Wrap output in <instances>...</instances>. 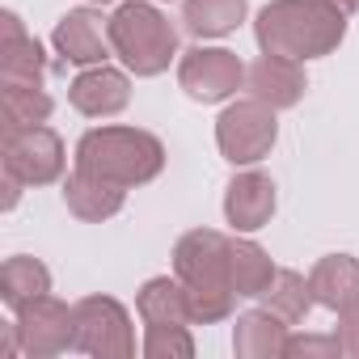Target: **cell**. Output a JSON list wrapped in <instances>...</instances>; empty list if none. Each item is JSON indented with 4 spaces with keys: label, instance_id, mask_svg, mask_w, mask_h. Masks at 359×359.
Listing matches in <instances>:
<instances>
[{
    "label": "cell",
    "instance_id": "cell-12",
    "mask_svg": "<svg viewBox=\"0 0 359 359\" xmlns=\"http://www.w3.org/2000/svg\"><path fill=\"white\" fill-rule=\"evenodd\" d=\"M106 43H110V22L93 9H68L55 26V51L68 64H106Z\"/></svg>",
    "mask_w": 359,
    "mask_h": 359
},
{
    "label": "cell",
    "instance_id": "cell-25",
    "mask_svg": "<svg viewBox=\"0 0 359 359\" xmlns=\"http://www.w3.org/2000/svg\"><path fill=\"white\" fill-rule=\"evenodd\" d=\"M287 355L292 359H338L346 351L338 334H300V338H287Z\"/></svg>",
    "mask_w": 359,
    "mask_h": 359
},
{
    "label": "cell",
    "instance_id": "cell-18",
    "mask_svg": "<svg viewBox=\"0 0 359 359\" xmlns=\"http://www.w3.org/2000/svg\"><path fill=\"white\" fill-rule=\"evenodd\" d=\"M135 309L144 317V325H195L191 321V304H187V287L182 279H169V275H156L140 287L135 296Z\"/></svg>",
    "mask_w": 359,
    "mask_h": 359
},
{
    "label": "cell",
    "instance_id": "cell-16",
    "mask_svg": "<svg viewBox=\"0 0 359 359\" xmlns=\"http://www.w3.org/2000/svg\"><path fill=\"white\" fill-rule=\"evenodd\" d=\"M287 338H292L287 321L279 313H271L266 304L241 313L233 325V351L241 359H279V355H287Z\"/></svg>",
    "mask_w": 359,
    "mask_h": 359
},
{
    "label": "cell",
    "instance_id": "cell-28",
    "mask_svg": "<svg viewBox=\"0 0 359 359\" xmlns=\"http://www.w3.org/2000/svg\"><path fill=\"white\" fill-rule=\"evenodd\" d=\"M325 5H330V9H338V13H346V18H351V13H355V9H359V0H325Z\"/></svg>",
    "mask_w": 359,
    "mask_h": 359
},
{
    "label": "cell",
    "instance_id": "cell-15",
    "mask_svg": "<svg viewBox=\"0 0 359 359\" xmlns=\"http://www.w3.org/2000/svg\"><path fill=\"white\" fill-rule=\"evenodd\" d=\"M309 287H313V300L338 317L359 309V258H351V254L321 258L309 275Z\"/></svg>",
    "mask_w": 359,
    "mask_h": 359
},
{
    "label": "cell",
    "instance_id": "cell-21",
    "mask_svg": "<svg viewBox=\"0 0 359 359\" xmlns=\"http://www.w3.org/2000/svg\"><path fill=\"white\" fill-rule=\"evenodd\" d=\"M275 271L279 266L266 258L262 245L233 237V245H229V275H233V292L237 296H262L266 283L275 279Z\"/></svg>",
    "mask_w": 359,
    "mask_h": 359
},
{
    "label": "cell",
    "instance_id": "cell-29",
    "mask_svg": "<svg viewBox=\"0 0 359 359\" xmlns=\"http://www.w3.org/2000/svg\"><path fill=\"white\" fill-rule=\"evenodd\" d=\"M93 5H110V0H93Z\"/></svg>",
    "mask_w": 359,
    "mask_h": 359
},
{
    "label": "cell",
    "instance_id": "cell-6",
    "mask_svg": "<svg viewBox=\"0 0 359 359\" xmlns=\"http://www.w3.org/2000/svg\"><path fill=\"white\" fill-rule=\"evenodd\" d=\"M279 123H275V106L258 102V97H241L233 106H224V114L216 118V144L224 152V161L233 165H254L275 148Z\"/></svg>",
    "mask_w": 359,
    "mask_h": 359
},
{
    "label": "cell",
    "instance_id": "cell-26",
    "mask_svg": "<svg viewBox=\"0 0 359 359\" xmlns=\"http://www.w3.org/2000/svg\"><path fill=\"white\" fill-rule=\"evenodd\" d=\"M338 342H342V351H346V355H355V359H359V309L342 313V321H338Z\"/></svg>",
    "mask_w": 359,
    "mask_h": 359
},
{
    "label": "cell",
    "instance_id": "cell-22",
    "mask_svg": "<svg viewBox=\"0 0 359 359\" xmlns=\"http://www.w3.org/2000/svg\"><path fill=\"white\" fill-rule=\"evenodd\" d=\"M258 300H262L271 313H279L287 325L304 321V317H309V309L317 304V300H313L309 279H304L300 271H287V266H279V271H275V279L266 283V292H262Z\"/></svg>",
    "mask_w": 359,
    "mask_h": 359
},
{
    "label": "cell",
    "instance_id": "cell-19",
    "mask_svg": "<svg viewBox=\"0 0 359 359\" xmlns=\"http://www.w3.org/2000/svg\"><path fill=\"white\" fill-rule=\"evenodd\" d=\"M245 22V0H187L182 26L195 39H224Z\"/></svg>",
    "mask_w": 359,
    "mask_h": 359
},
{
    "label": "cell",
    "instance_id": "cell-17",
    "mask_svg": "<svg viewBox=\"0 0 359 359\" xmlns=\"http://www.w3.org/2000/svg\"><path fill=\"white\" fill-rule=\"evenodd\" d=\"M123 199H127L123 187L106 182V177H93V173H85V169H76L68 182H64V203H68V212H72L76 220H85V224H102V220L118 216V212H123Z\"/></svg>",
    "mask_w": 359,
    "mask_h": 359
},
{
    "label": "cell",
    "instance_id": "cell-2",
    "mask_svg": "<svg viewBox=\"0 0 359 359\" xmlns=\"http://www.w3.org/2000/svg\"><path fill=\"white\" fill-rule=\"evenodd\" d=\"M254 34L266 55L304 64V60L330 55L342 43L346 13L330 9L325 0H271L254 22Z\"/></svg>",
    "mask_w": 359,
    "mask_h": 359
},
{
    "label": "cell",
    "instance_id": "cell-13",
    "mask_svg": "<svg viewBox=\"0 0 359 359\" xmlns=\"http://www.w3.org/2000/svg\"><path fill=\"white\" fill-rule=\"evenodd\" d=\"M245 89H250V97H258V102H266L275 110H287V106H296L304 97L309 81H304V68L296 60L262 51V60H254L250 72H245Z\"/></svg>",
    "mask_w": 359,
    "mask_h": 359
},
{
    "label": "cell",
    "instance_id": "cell-7",
    "mask_svg": "<svg viewBox=\"0 0 359 359\" xmlns=\"http://www.w3.org/2000/svg\"><path fill=\"white\" fill-rule=\"evenodd\" d=\"M5 173L22 187H47L64 173V140L51 127H13L5 131Z\"/></svg>",
    "mask_w": 359,
    "mask_h": 359
},
{
    "label": "cell",
    "instance_id": "cell-11",
    "mask_svg": "<svg viewBox=\"0 0 359 359\" xmlns=\"http://www.w3.org/2000/svg\"><path fill=\"white\" fill-rule=\"evenodd\" d=\"M68 102H72L81 114H89V118H110V114L127 110V102H131V81H127V72H118V68L93 64V68H85V72L68 85Z\"/></svg>",
    "mask_w": 359,
    "mask_h": 359
},
{
    "label": "cell",
    "instance_id": "cell-8",
    "mask_svg": "<svg viewBox=\"0 0 359 359\" xmlns=\"http://www.w3.org/2000/svg\"><path fill=\"white\" fill-rule=\"evenodd\" d=\"M245 64L224 51V47H195L182 55V64H177V85L187 89V97L195 102H229L241 85H245Z\"/></svg>",
    "mask_w": 359,
    "mask_h": 359
},
{
    "label": "cell",
    "instance_id": "cell-5",
    "mask_svg": "<svg viewBox=\"0 0 359 359\" xmlns=\"http://www.w3.org/2000/svg\"><path fill=\"white\" fill-rule=\"evenodd\" d=\"M72 351L97 355V359H127L135 355L131 317L114 296H85L72 304Z\"/></svg>",
    "mask_w": 359,
    "mask_h": 359
},
{
    "label": "cell",
    "instance_id": "cell-20",
    "mask_svg": "<svg viewBox=\"0 0 359 359\" xmlns=\"http://www.w3.org/2000/svg\"><path fill=\"white\" fill-rule=\"evenodd\" d=\"M51 292V271L39 262V258H9L5 266H0V300H5L9 309H22L30 304L34 296H47Z\"/></svg>",
    "mask_w": 359,
    "mask_h": 359
},
{
    "label": "cell",
    "instance_id": "cell-14",
    "mask_svg": "<svg viewBox=\"0 0 359 359\" xmlns=\"http://www.w3.org/2000/svg\"><path fill=\"white\" fill-rule=\"evenodd\" d=\"M224 216L237 233H254L275 216V182L258 169L237 173L224 191Z\"/></svg>",
    "mask_w": 359,
    "mask_h": 359
},
{
    "label": "cell",
    "instance_id": "cell-4",
    "mask_svg": "<svg viewBox=\"0 0 359 359\" xmlns=\"http://www.w3.org/2000/svg\"><path fill=\"white\" fill-rule=\"evenodd\" d=\"M110 47L135 76H156L177 55V26L152 0H131L110 18Z\"/></svg>",
    "mask_w": 359,
    "mask_h": 359
},
{
    "label": "cell",
    "instance_id": "cell-24",
    "mask_svg": "<svg viewBox=\"0 0 359 359\" xmlns=\"http://www.w3.org/2000/svg\"><path fill=\"white\" fill-rule=\"evenodd\" d=\"M144 355L148 359H191L195 338L187 325H144Z\"/></svg>",
    "mask_w": 359,
    "mask_h": 359
},
{
    "label": "cell",
    "instance_id": "cell-3",
    "mask_svg": "<svg viewBox=\"0 0 359 359\" xmlns=\"http://www.w3.org/2000/svg\"><path fill=\"white\" fill-rule=\"evenodd\" d=\"M76 169L131 191L165 169V144L140 127H93L76 144Z\"/></svg>",
    "mask_w": 359,
    "mask_h": 359
},
{
    "label": "cell",
    "instance_id": "cell-10",
    "mask_svg": "<svg viewBox=\"0 0 359 359\" xmlns=\"http://www.w3.org/2000/svg\"><path fill=\"white\" fill-rule=\"evenodd\" d=\"M0 89L5 85H43L47 76V55L39 47V39L26 34L18 13H0Z\"/></svg>",
    "mask_w": 359,
    "mask_h": 359
},
{
    "label": "cell",
    "instance_id": "cell-23",
    "mask_svg": "<svg viewBox=\"0 0 359 359\" xmlns=\"http://www.w3.org/2000/svg\"><path fill=\"white\" fill-rule=\"evenodd\" d=\"M55 110L51 93L43 85H5V131L13 127H39Z\"/></svg>",
    "mask_w": 359,
    "mask_h": 359
},
{
    "label": "cell",
    "instance_id": "cell-1",
    "mask_svg": "<svg viewBox=\"0 0 359 359\" xmlns=\"http://www.w3.org/2000/svg\"><path fill=\"white\" fill-rule=\"evenodd\" d=\"M229 245H233V237H224L216 229H195L173 245V275L187 287L195 325H216L237 304L233 275H229Z\"/></svg>",
    "mask_w": 359,
    "mask_h": 359
},
{
    "label": "cell",
    "instance_id": "cell-27",
    "mask_svg": "<svg viewBox=\"0 0 359 359\" xmlns=\"http://www.w3.org/2000/svg\"><path fill=\"white\" fill-rule=\"evenodd\" d=\"M18 195H22V182H18L13 173H5V212L18 208Z\"/></svg>",
    "mask_w": 359,
    "mask_h": 359
},
{
    "label": "cell",
    "instance_id": "cell-9",
    "mask_svg": "<svg viewBox=\"0 0 359 359\" xmlns=\"http://www.w3.org/2000/svg\"><path fill=\"white\" fill-rule=\"evenodd\" d=\"M72 330H76L72 309L64 300H55L51 292L34 296L30 304L18 309V342H22V355H30V359L72 351Z\"/></svg>",
    "mask_w": 359,
    "mask_h": 359
}]
</instances>
